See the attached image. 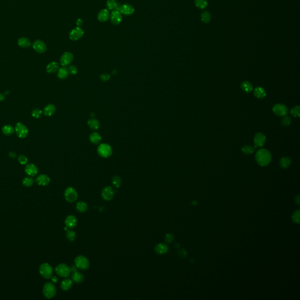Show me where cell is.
Here are the masks:
<instances>
[{"mask_svg": "<svg viewBox=\"0 0 300 300\" xmlns=\"http://www.w3.org/2000/svg\"><path fill=\"white\" fill-rule=\"evenodd\" d=\"M109 19L113 25H118L122 21L123 15L119 11L115 10L112 11Z\"/></svg>", "mask_w": 300, "mask_h": 300, "instance_id": "obj_11", "label": "cell"}, {"mask_svg": "<svg viewBox=\"0 0 300 300\" xmlns=\"http://www.w3.org/2000/svg\"><path fill=\"white\" fill-rule=\"evenodd\" d=\"M110 12L107 9L100 10L97 14V19L101 22H105L110 18Z\"/></svg>", "mask_w": 300, "mask_h": 300, "instance_id": "obj_19", "label": "cell"}, {"mask_svg": "<svg viewBox=\"0 0 300 300\" xmlns=\"http://www.w3.org/2000/svg\"><path fill=\"white\" fill-rule=\"evenodd\" d=\"M18 44L20 47L26 48H28L31 46V42L26 38H21L20 39H19Z\"/></svg>", "mask_w": 300, "mask_h": 300, "instance_id": "obj_31", "label": "cell"}, {"mask_svg": "<svg viewBox=\"0 0 300 300\" xmlns=\"http://www.w3.org/2000/svg\"><path fill=\"white\" fill-rule=\"evenodd\" d=\"M36 182L39 185L46 186L50 182V178L48 175L45 174L39 175L36 179Z\"/></svg>", "mask_w": 300, "mask_h": 300, "instance_id": "obj_20", "label": "cell"}, {"mask_svg": "<svg viewBox=\"0 0 300 300\" xmlns=\"http://www.w3.org/2000/svg\"><path fill=\"white\" fill-rule=\"evenodd\" d=\"M42 112H42V111L41 109H35L32 112V116L34 118L38 119V118H39L42 116Z\"/></svg>", "mask_w": 300, "mask_h": 300, "instance_id": "obj_41", "label": "cell"}, {"mask_svg": "<svg viewBox=\"0 0 300 300\" xmlns=\"http://www.w3.org/2000/svg\"><path fill=\"white\" fill-rule=\"evenodd\" d=\"M119 11L122 15H124L125 16H129L134 14L135 9L131 4H124L120 6Z\"/></svg>", "mask_w": 300, "mask_h": 300, "instance_id": "obj_12", "label": "cell"}, {"mask_svg": "<svg viewBox=\"0 0 300 300\" xmlns=\"http://www.w3.org/2000/svg\"><path fill=\"white\" fill-rule=\"evenodd\" d=\"M119 3L116 0H107L106 2V8L109 11H119L120 8Z\"/></svg>", "mask_w": 300, "mask_h": 300, "instance_id": "obj_22", "label": "cell"}, {"mask_svg": "<svg viewBox=\"0 0 300 300\" xmlns=\"http://www.w3.org/2000/svg\"><path fill=\"white\" fill-rule=\"evenodd\" d=\"M155 251L158 255H164L168 252V247L165 244H158L155 247Z\"/></svg>", "mask_w": 300, "mask_h": 300, "instance_id": "obj_21", "label": "cell"}, {"mask_svg": "<svg viewBox=\"0 0 300 300\" xmlns=\"http://www.w3.org/2000/svg\"><path fill=\"white\" fill-rule=\"evenodd\" d=\"M15 131L19 137L24 138L28 135L29 131L28 128L22 123H18L15 127Z\"/></svg>", "mask_w": 300, "mask_h": 300, "instance_id": "obj_8", "label": "cell"}, {"mask_svg": "<svg viewBox=\"0 0 300 300\" xmlns=\"http://www.w3.org/2000/svg\"><path fill=\"white\" fill-rule=\"evenodd\" d=\"M73 59H74V56L72 53L69 52H66L61 57L60 63L62 66H66L68 65H69L73 62Z\"/></svg>", "mask_w": 300, "mask_h": 300, "instance_id": "obj_10", "label": "cell"}, {"mask_svg": "<svg viewBox=\"0 0 300 300\" xmlns=\"http://www.w3.org/2000/svg\"><path fill=\"white\" fill-rule=\"evenodd\" d=\"M22 184L26 187H31L34 184V180L30 177H25L22 180Z\"/></svg>", "mask_w": 300, "mask_h": 300, "instance_id": "obj_39", "label": "cell"}, {"mask_svg": "<svg viewBox=\"0 0 300 300\" xmlns=\"http://www.w3.org/2000/svg\"><path fill=\"white\" fill-rule=\"evenodd\" d=\"M39 273L45 278L49 279L53 277V270L48 263H44L39 267Z\"/></svg>", "mask_w": 300, "mask_h": 300, "instance_id": "obj_3", "label": "cell"}, {"mask_svg": "<svg viewBox=\"0 0 300 300\" xmlns=\"http://www.w3.org/2000/svg\"><path fill=\"white\" fill-rule=\"evenodd\" d=\"M76 24L77 25V26L80 27V26H81L83 24V21L81 20V19H78L76 21Z\"/></svg>", "mask_w": 300, "mask_h": 300, "instance_id": "obj_51", "label": "cell"}, {"mask_svg": "<svg viewBox=\"0 0 300 300\" xmlns=\"http://www.w3.org/2000/svg\"><path fill=\"white\" fill-rule=\"evenodd\" d=\"M64 196L65 199L68 202L72 203L77 200L78 197V194L75 188L73 187H68L67 188L65 191Z\"/></svg>", "mask_w": 300, "mask_h": 300, "instance_id": "obj_7", "label": "cell"}, {"mask_svg": "<svg viewBox=\"0 0 300 300\" xmlns=\"http://www.w3.org/2000/svg\"><path fill=\"white\" fill-rule=\"evenodd\" d=\"M291 114L295 117H298L300 116V107L295 106L291 110Z\"/></svg>", "mask_w": 300, "mask_h": 300, "instance_id": "obj_43", "label": "cell"}, {"mask_svg": "<svg viewBox=\"0 0 300 300\" xmlns=\"http://www.w3.org/2000/svg\"><path fill=\"white\" fill-rule=\"evenodd\" d=\"M254 141H255V148L262 147V145H264V144L265 143L266 137L262 133L258 132L255 136Z\"/></svg>", "mask_w": 300, "mask_h": 300, "instance_id": "obj_16", "label": "cell"}, {"mask_svg": "<svg viewBox=\"0 0 300 300\" xmlns=\"http://www.w3.org/2000/svg\"><path fill=\"white\" fill-rule=\"evenodd\" d=\"M114 195V191L110 187H105L101 191V197L104 200L109 201L112 200Z\"/></svg>", "mask_w": 300, "mask_h": 300, "instance_id": "obj_13", "label": "cell"}, {"mask_svg": "<svg viewBox=\"0 0 300 300\" xmlns=\"http://www.w3.org/2000/svg\"><path fill=\"white\" fill-rule=\"evenodd\" d=\"M68 69L69 71V74H70V75H76L77 73L78 70L75 65H70Z\"/></svg>", "mask_w": 300, "mask_h": 300, "instance_id": "obj_44", "label": "cell"}, {"mask_svg": "<svg viewBox=\"0 0 300 300\" xmlns=\"http://www.w3.org/2000/svg\"><path fill=\"white\" fill-rule=\"evenodd\" d=\"M25 171L27 175L34 176L37 174L38 169L35 165L33 164H28L25 167Z\"/></svg>", "mask_w": 300, "mask_h": 300, "instance_id": "obj_18", "label": "cell"}, {"mask_svg": "<svg viewBox=\"0 0 300 300\" xmlns=\"http://www.w3.org/2000/svg\"><path fill=\"white\" fill-rule=\"evenodd\" d=\"M254 94L258 99H263L266 96V93L263 88L257 87L254 90Z\"/></svg>", "mask_w": 300, "mask_h": 300, "instance_id": "obj_30", "label": "cell"}, {"mask_svg": "<svg viewBox=\"0 0 300 300\" xmlns=\"http://www.w3.org/2000/svg\"><path fill=\"white\" fill-rule=\"evenodd\" d=\"M66 238L69 241H74L76 239V233L72 231H68L66 233Z\"/></svg>", "mask_w": 300, "mask_h": 300, "instance_id": "obj_42", "label": "cell"}, {"mask_svg": "<svg viewBox=\"0 0 300 300\" xmlns=\"http://www.w3.org/2000/svg\"><path fill=\"white\" fill-rule=\"evenodd\" d=\"M56 289L55 285L52 282H47L44 285L43 294L47 298H52L55 296Z\"/></svg>", "mask_w": 300, "mask_h": 300, "instance_id": "obj_5", "label": "cell"}, {"mask_svg": "<svg viewBox=\"0 0 300 300\" xmlns=\"http://www.w3.org/2000/svg\"><path fill=\"white\" fill-rule=\"evenodd\" d=\"M100 79L102 81H108L110 79V75L108 73H102L100 75Z\"/></svg>", "mask_w": 300, "mask_h": 300, "instance_id": "obj_49", "label": "cell"}, {"mask_svg": "<svg viewBox=\"0 0 300 300\" xmlns=\"http://www.w3.org/2000/svg\"><path fill=\"white\" fill-rule=\"evenodd\" d=\"M73 286V281L69 278H65L61 283V287L63 291H68Z\"/></svg>", "mask_w": 300, "mask_h": 300, "instance_id": "obj_26", "label": "cell"}, {"mask_svg": "<svg viewBox=\"0 0 300 300\" xmlns=\"http://www.w3.org/2000/svg\"><path fill=\"white\" fill-rule=\"evenodd\" d=\"M90 117H91L92 118H93L94 116V113L93 112H91V113H90Z\"/></svg>", "mask_w": 300, "mask_h": 300, "instance_id": "obj_56", "label": "cell"}, {"mask_svg": "<svg viewBox=\"0 0 300 300\" xmlns=\"http://www.w3.org/2000/svg\"><path fill=\"white\" fill-rule=\"evenodd\" d=\"M291 164V160L288 157H283L280 160V165L283 168H287Z\"/></svg>", "mask_w": 300, "mask_h": 300, "instance_id": "obj_35", "label": "cell"}, {"mask_svg": "<svg viewBox=\"0 0 300 300\" xmlns=\"http://www.w3.org/2000/svg\"><path fill=\"white\" fill-rule=\"evenodd\" d=\"M178 254L182 258H185V257L187 256V253L186 250H184V249H180L179 251H178Z\"/></svg>", "mask_w": 300, "mask_h": 300, "instance_id": "obj_50", "label": "cell"}, {"mask_svg": "<svg viewBox=\"0 0 300 300\" xmlns=\"http://www.w3.org/2000/svg\"><path fill=\"white\" fill-rule=\"evenodd\" d=\"M273 111L278 116H284L287 113V108L282 104H277L273 107Z\"/></svg>", "mask_w": 300, "mask_h": 300, "instance_id": "obj_14", "label": "cell"}, {"mask_svg": "<svg viewBox=\"0 0 300 300\" xmlns=\"http://www.w3.org/2000/svg\"><path fill=\"white\" fill-rule=\"evenodd\" d=\"M121 178L117 176V175H115L112 177V185L116 188H119L120 187L121 184Z\"/></svg>", "mask_w": 300, "mask_h": 300, "instance_id": "obj_36", "label": "cell"}, {"mask_svg": "<svg viewBox=\"0 0 300 300\" xmlns=\"http://www.w3.org/2000/svg\"><path fill=\"white\" fill-rule=\"evenodd\" d=\"M195 4L196 6L200 9H204L207 4L206 0H195Z\"/></svg>", "mask_w": 300, "mask_h": 300, "instance_id": "obj_38", "label": "cell"}, {"mask_svg": "<svg viewBox=\"0 0 300 300\" xmlns=\"http://www.w3.org/2000/svg\"><path fill=\"white\" fill-rule=\"evenodd\" d=\"M97 153L101 157L104 158H107L112 156V147L109 144L106 143L101 144L97 148Z\"/></svg>", "mask_w": 300, "mask_h": 300, "instance_id": "obj_2", "label": "cell"}, {"mask_svg": "<svg viewBox=\"0 0 300 300\" xmlns=\"http://www.w3.org/2000/svg\"><path fill=\"white\" fill-rule=\"evenodd\" d=\"M256 160L260 165L264 167L269 165L271 162V156L268 150L260 149L256 152Z\"/></svg>", "mask_w": 300, "mask_h": 300, "instance_id": "obj_1", "label": "cell"}, {"mask_svg": "<svg viewBox=\"0 0 300 300\" xmlns=\"http://www.w3.org/2000/svg\"><path fill=\"white\" fill-rule=\"evenodd\" d=\"M14 131H15V128L10 124L5 125L2 128V131L3 134L6 135V136L12 135L13 133L14 132Z\"/></svg>", "mask_w": 300, "mask_h": 300, "instance_id": "obj_33", "label": "cell"}, {"mask_svg": "<svg viewBox=\"0 0 300 300\" xmlns=\"http://www.w3.org/2000/svg\"><path fill=\"white\" fill-rule=\"evenodd\" d=\"M77 219L74 215H68L65 220L66 226L69 229H73L77 225Z\"/></svg>", "mask_w": 300, "mask_h": 300, "instance_id": "obj_17", "label": "cell"}, {"mask_svg": "<svg viewBox=\"0 0 300 300\" xmlns=\"http://www.w3.org/2000/svg\"><path fill=\"white\" fill-rule=\"evenodd\" d=\"M200 17H201V20L204 23H206V24L208 23L211 21V19L210 14L207 11H205V12L202 13Z\"/></svg>", "mask_w": 300, "mask_h": 300, "instance_id": "obj_37", "label": "cell"}, {"mask_svg": "<svg viewBox=\"0 0 300 300\" xmlns=\"http://www.w3.org/2000/svg\"><path fill=\"white\" fill-rule=\"evenodd\" d=\"M18 161L19 163H20L21 164L24 165V164H26L27 163V162H28V158L25 156L21 155V156H20L18 157Z\"/></svg>", "mask_w": 300, "mask_h": 300, "instance_id": "obj_47", "label": "cell"}, {"mask_svg": "<svg viewBox=\"0 0 300 300\" xmlns=\"http://www.w3.org/2000/svg\"><path fill=\"white\" fill-rule=\"evenodd\" d=\"M88 125L90 129L93 130H97L100 128V123L97 119L91 118L88 121Z\"/></svg>", "mask_w": 300, "mask_h": 300, "instance_id": "obj_25", "label": "cell"}, {"mask_svg": "<svg viewBox=\"0 0 300 300\" xmlns=\"http://www.w3.org/2000/svg\"><path fill=\"white\" fill-rule=\"evenodd\" d=\"M9 155H10V156H11V158H15L16 156V154L14 152H10Z\"/></svg>", "mask_w": 300, "mask_h": 300, "instance_id": "obj_55", "label": "cell"}, {"mask_svg": "<svg viewBox=\"0 0 300 300\" xmlns=\"http://www.w3.org/2000/svg\"><path fill=\"white\" fill-rule=\"evenodd\" d=\"M57 77L60 79H66L69 75V71L68 68H66L65 66H63L61 68H59L57 70Z\"/></svg>", "mask_w": 300, "mask_h": 300, "instance_id": "obj_24", "label": "cell"}, {"mask_svg": "<svg viewBox=\"0 0 300 300\" xmlns=\"http://www.w3.org/2000/svg\"><path fill=\"white\" fill-rule=\"evenodd\" d=\"M33 48L38 53H42L46 50V45L42 41L37 40L33 44Z\"/></svg>", "mask_w": 300, "mask_h": 300, "instance_id": "obj_15", "label": "cell"}, {"mask_svg": "<svg viewBox=\"0 0 300 300\" xmlns=\"http://www.w3.org/2000/svg\"><path fill=\"white\" fill-rule=\"evenodd\" d=\"M84 35V31L79 26H77L73 29L69 33V37L70 40L76 41L83 37Z\"/></svg>", "mask_w": 300, "mask_h": 300, "instance_id": "obj_9", "label": "cell"}, {"mask_svg": "<svg viewBox=\"0 0 300 300\" xmlns=\"http://www.w3.org/2000/svg\"><path fill=\"white\" fill-rule=\"evenodd\" d=\"M293 220L294 222L296 223H300V211L298 210L294 212L293 216H292Z\"/></svg>", "mask_w": 300, "mask_h": 300, "instance_id": "obj_46", "label": "cell"}, {"mask_svg": "<svg viewBox=\"0 0 300 300\" xmlns=\"http://www.w3.org/2000/svg\"><path fill=\"white\" fill-rule=\"evenodd\" d=\"M295 202L298 204V205H300V195H298L297 196L295 197Z\"/></svg>", "mask_w": 300, "mask_h": 300, "instance_id": "obj_52", "label": "cell"}, {"mask_svg": "<svg viewBox=\"0 0 300 300\" xmlns=\"http://www.w3.org/2000/svg\"><path fill=\"white\" fill-rule=\"evenodd\" d=\"M116 73H117V71L115 70H114V71L112 72V75H114V74H116Z\"/></svg>", "mask_w": 300, "mask_h": 300, "instance_id": "obj_57", "label": "cell"}, {"mask_svg": "<svg viewBox=\"0 0 300 300\" xmlns=\"http://www.w3.org/2000/svg\"><path fill=\"white\" fill-rule=\"evenodd\" d=\"M88 209V205L85 202L80 201V202H78L76 204V209L79 212H86L87 211Z\"/></svg>", "mask_w": 300, "mask_h": 300, "instance_id": "obj_32", "label": "cell"}, {"mask_svg": "<svg viewBox=\"0 0 300 300\" xmlns=\"http://www.w3.org/2000/svg\"><path fill=\"white\" fill-rule=\"evenodd\" d=\"M90 141L93 144H99L101 141V136L98 132H94L91 133L89 136Z\"/></svg>", "mask_w": 300, "mask_h": 300, "instance_id": "obj_27", "label": "cell"}, {"mask_svg": "<svg viewBox=\"0 0 300 300\" xmlns=\"http://www.w3.org/2000/svg\"><path fill=\"white\" fill-rule=\"evenodd\" d=\"M75 264L77 269L83 270H88L90 267V262L88 258L81 255L78 256L75 258Z\"/></svg>", "mask_w": 300, "mask_h": 300, "instance_id": "obj_4", "label": "cell"}, {"mask_svg": "<svg viewBox=\"0 0 300 300\" xmlns=\"http://www.w3.org/2000/svg\"><path fill=\"white\" fill-rule=\"evenodd\" d=\"M72 281H74L76 283H77V284H80V283H81L83 280H84V275L83 274H82L81 273H80L79 271H74V272H72Z\"/></svg>", "mask_w": 300, "mask_h": 300, "instance_id": "obj_23", "label": "cell"}, {"mask_svg": "<svg viewBox=\"0 0 300 300\" xmlns=\"http://www.w3.org/2000/svg\"><path fill=\"white\" fill-rule=\"evenodd\" d=\"M174 236L172 234H171V233L166 234V235L165 236V240L168 243H169L171 242H172L173 240H174Z\"/></svg>", "mask_w": 300, "mask_h": 300, "instance_id": "obj_48", "label": "cell"}, {"mask_svg": "<svg viewBox=\"0 0 300 300\" xmlns=\"http://www.w3.org/2000/svg\"><path fill=\"white\" fill-rule=\"evenodd\" d=\"M5 99V96L4 94L0 93V101H2Z\"/></svg>", "mask_w": 300, "mask_h": 300, "instance_id": "obj_54", "label": "cell"}, {"mask_svg": "<svg viewBox=\"0 0 300 300\" xmlns=\"http://www.w3.org/2000/svg\"><path fill=\"white\" fill-rule=\"evenodd\" d=\"M241 88L246 93H250L253 90V86L249 81H243L241 84Z\"/></svg>", "mask_w": 300, "mask_h": 300, "instance_id": "obj_34", "label": "cell"}, {"mask_svg": "<svg viewBox=\"0 0 300 300\" xmlns=\"http://www.w3.org/2000/svg\"><path fill=\"white\" fill-rule=\"evenodd\" d=\"M59 65L56 62H52L46 66V71L48 73H55L59 69Z\"/></svg>", "mask_w": 300, "mask_h": 300, "instance_id": "obj_28", "label": "cell"}, {"mask_svg": "<svg viewBox=\"0 0 300 300\" xmlns=\"http://www.w3.org/2000/svg\"><path fill=\"white\" fill-rule=\"evenodd\" d=\"M281 125L282 126H284V127H287V126H288L291 124V119L288 117V116H286L284 117L283 119H282L281 121Z\"/></svg>", "mask_w": 300, "mask_h": 300, "instance_id": "obj_45", "label": "cell"}, {"mask_svg": "<svg viewBox=\"0 0 300 300\" xmlns=\"http://www.w3.org/2000/svg\"><path fill=\"white\" fill-rule=\"evenodd\" d=\"M51 278H52V281H53V282H57V281H58V279H57V278L56 277V276L52 277Z\"/></svg>", "mask_w": 300, "mask_h": 300, "instance_id": "obj_53", "label": "cell"}, {"mask_svg": "<svg viewBox=\"0 0 300 300\" xmlns=\"http://www.w3.org/2000/svg\"><path fill=\"white\" fill-rule=\"evenodd\" d=\"M254 150L253 147L250 145H245L242 148V152L247 155L252 154L254 152Z\"/></svg>", "mask_w": 300, "mask_h": 300, "instance_id": "obj_40", "label": "cell"}, {"mask_svg": "<svg viewBox=\"0 0 300 300\" xmlns=\"http://www.w3.org/2000/svg\"><path fill=\"white\" fill-rule=\"evenodd\" d=\"M56 107L53 105L50 104L44 108V114L46 116H51L56 112Z\"/></svg>", "mask_w": 300, "mask_h": 300, "instance_id": "obj_29", "label": "cell"}, {"mask_svg": "<svg viewBox=\"0 0 300 300\" xmlns=\"http://www.w3.org/2000/svg\"><path fill=\"white\" fill-rule=\"evenodd\" d=\"M55 271L57 275L64 278L68 277L71 273L70 268L67 264L63 263L57 265L55 268Z\"/></svg>", "mask_w": 300, "mask_h": 300, "instance_id": "obj_6", "label": "cell"}]
</instances>
